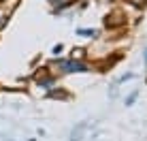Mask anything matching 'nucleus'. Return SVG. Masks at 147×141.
<instances>
[{
    "mask_svg": "<svg viewBox=\"0 0 147 141\" xmlns=\"http://www.w3.org/2000/svg\"><path fill=\"white\" fill-rule=\"evenodd\" d=\"M60 68H64L66 73H83L85 70V64H81V62H60Z\"/></svg>",
    "mask_w": 147,
    "mask_h": 141,
    "instance_id": "nucleus-1",
    "label": "nucleus"
},
{
    "mask_svg": "<svg viewBox=\"0 0 147 141\" xmlns=\"http://www.w3.org/2000/svg\"><path fill=\"white\" fill-rule=\"evenodd\" d=\"M81 56H83V49H81V47L73 49V60H75V58H81Z\"/></svg>",
    "mask_w": 147,
    "mask_h": 141,
    "instance_id": "nucleus-2",
    "label": "nucleus"
},
{
    "mask_svg": "<svg viewBox=\"0 0 147 141\" xmlns=\"http://www.w3.org/2000/svg\"><path fill=\"white\" fill-rule=\"evenodd\" d=\"M128 2H132V4H136V7H141V4H145L147 0H128Z\"/></svg>",
    "mask_w": 147,
    "mask_h": 141,
    "instance_id": "nucleus-3",
    "label": "nucleus"
},
{
    "mask_svg": "<svg viewBox=\"0 0 147 141\" xmlns=\"http://www.w3.org/2000/svg\"><path fill=\"white\" fill-rule=\"evenodd\" d=\"M145 62H147V52H145Z\"/></svg>",
    "mask_w": 147,
    "mask_h": 141,
    "instance_id": "nucleus-4",
    "label": "nucleus"
}]
</instances>
